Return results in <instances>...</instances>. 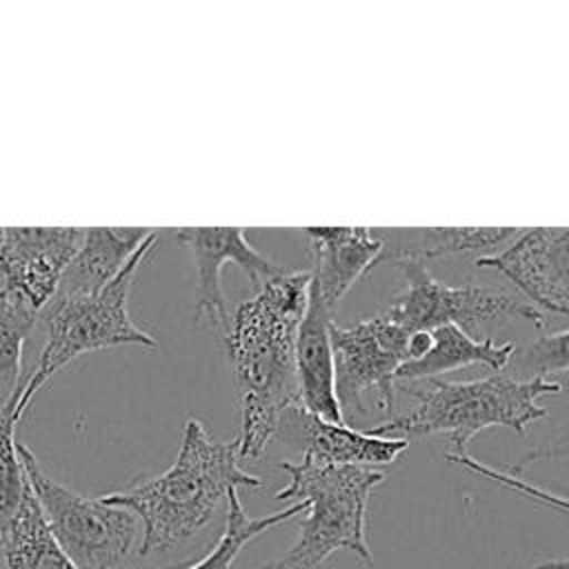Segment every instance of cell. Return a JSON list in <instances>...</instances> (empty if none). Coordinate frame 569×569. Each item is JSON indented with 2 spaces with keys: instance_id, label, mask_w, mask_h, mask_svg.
<instances>
[{
  "instance_id": "cell-1",
  "label": "cell",
  "mask_w": 569,
  "mask_h": 569,
  "mask_svg": "<svg viewBox=\"0 0 569 569\" xmlns=\"http://www.w3.org/2000/svg\"><path fill=\"white\" fill-rule=\"evenodd\" d=\"M309 271H280L240 302L220 336L233 367L240 407L236 440L240 460H256L282 427V416L300 409L296 338L309 298Z\"/></svg>"
},
{
  "instance_id": "cell-2",
  "label": "cell",
  "mask_w": 569,
  "mask_h": 569,
  "mask_svg": "<svg viewBox=\"0 0 569 569\" xmlns=\"http://www.w3.org/2000/svg\"><path fill=\"white\" fill-rule=\"evenodd\" d=\"M262 478L240 467L236 440L218 442L204 425L189 418L176 460L160 476L100 496L142 522L140 556L173 551L209 527L231 491L258 489Z\"/></svg>"
},
{
  "instance_id": "cell-3",
  "label": "cell",
  "mask_w": 569,
  "mask_h": 569,
  "mask_svg": "<svg viewBox=\"0 0 569 569\" xmlns=\"http://www.w3.org/2000/svg\"><path fill=\"white\" fill-rule=\"evenodd\" d=\"M413 407L402 416L369 427V433L387 438L447 433L451 453H467L476 433L489 427H509L525 433L529 425L547 416L540 398L562 391V382L540 376L496 371L478 380H429L413 389Z\"/></svg>"
},
{
  "instance_id": "cell-4",
  "label": "cell",
  "mask_w": 569,
  "mask_h": 569,
  "mask_svg": "<svg viewBox=\"0 0 569 569\" xmlns=\"http://www.w3.org/2000/svg\"><path fill=\"white\" fill-rule=\"evenodd\" d=\"M289 482L276 500L307 502L298 542L262 569H318L333 551L347 549L365 567H373L367 542V502L385 482V471L371 467H320L305 460H282Z\"/></svg>"
},
{
  "instance_id": "cell-5",
  "label": "cell",
  "mask_w": 569,
  "mask_h": 569,
  "mask_svg": "<svg viewBox=\"0 0 569 569\" xmlns=\"http://www.w3.org/2000/svg\"><path fill=\"white\" fill-rule=\"evenodd\" d=\"M156 242L158 231H153L138 247L120 276L98 293L51 298V302L42 309L38 322L44 329V345L38 360L22 373L20 398L16 405L18 420H22L27 413V407L38 389L78 356L122 345H138L149 349L158 347V340L140 329L129 316V291L133 278L144 258L153 251Z\"/></svg>"
},
{
  "instance_id": "cell-6",
  "label": "cell",
  "mask_w": 569,
  "mask_h": 569,
  "mask_svg": "<svg viewBox=\"0 0 569 569\" xmlns=\"http://www.w3.org/2000/svg\"><path fill=\"white\" fill-rule=\"evenodd\" d=\"M29 487L44 520L76 569H116L133 549L138 518L122 509L87 498L53 480L27 445H18Z\"/></svg>"
},
{
  "instance_id": "cell-7",
  "label": "cell",
  "mask_w": 569,
  "mask_h": 569,
  "mask_svg": "<svg viewBox=\"0 0 569 569\" xmlns=\"http://www.w3.org/2000/svg\"><path fill=\"white\" fill-rule=\"evenodd\" d=\"M398 267L407 284L385 316L409 333L447 325L469 331L493 320H527L533 327H545L542 311L513 291L485 284H447L418 262H400Z\"/></svg>"
},
{
  "instance_id": "cell-8",
  "label": "cell",
  "mask_w": 569,
  "mask_h": 569,
  "mask_svg": "<svg viewBox=\"0 0 569 569\" xmlns=\"http://www.w3.org/2000/svg\"><path fill=\"white\" fill-rule=\"evenodd\" d=\"M409 345L411 333L385 313L331 325L336 396L345 422L365 416V393H376V407L391 418L398 371L409 360Z\"/></svg>"
},
{
  "instance_id": "cell-9",
  "label": "cell",
  "mask_w": 569,
  "mask_h": 569,
  "mask_svg": "<svg viewBox=\"0 0 569 569\" xmlns=\"http://www.w3.org/2000/svg\"><path fill=\"white\" fill-rule=\"evenodd\" d=\"M82 238V227H2L0 287L40 316Z\"/></svg>"
},
{
  "instance_id": "cell-10",
  "label": "cell",
  "mask_w": 569,
  "mask_h": 569,
  "mask_svg": "<svg viewBox=\"0 0 569 569\" xmlns=\"http://www.w3.org/2000/svg\"><path fill=\"white\" fill-rule=\"evenodd\" d=\"M505 276L536 309L569 316V227L522 229L502 251L476 258Z\"/></svg>"
},
{
  "instance_id": "cell-11",
  "label": "cell",
  "mask_w": 569,
  "mask_h": 569,
  "mask_svg": "<svg viewBox=\"0 0 569 569\" xmlns=\"http://www.w3.org/2000/svg\"><path fill=\"white\" fill-rule=\"evenodd\" d=\"M242 227H182L176 229V240L182 242L196 262V320H207L220 331L229 327V307L222 291L224 264H238L260 287L264 280L284 271L264 253L253 249Z\"/></svg>"
},
{
  "instance_id": "cell-12",
  "label": "cell",
  "mask_w": 569,
  "mask_h": 569,
  "mask_svg": "<svg viewBox=\"0 0 569 569\" xmlns=\"http://www.w3.org/2000/svg\"><path fill=\"white\" fill-rule=\"evenodd\" d=\"M311 256V287L336 309L342 296L373 267L382 253V240L371 227H305Z\"/></svg>"
},
{
  "instance_id": "cell-13",
  "label": "cell",
  "mask_w": 569,
  "mask_h": 569,
  "mask_svg": "<svg viewBox=\"0 0 569 569\" xmlns=\"http://www.w3.org/2000/svg\"><path fill=\"white\" fill-rule=\"evenodd\" d=\"M333 309L325 305L309 282L307 309L296 338V378L302 413L345 422L336 396V367L331 347Z\"/></svg>"
},
{
  "instance_id": "cell-14",
  "label": "cell",
  "mask_w": 569,
  "mask_h": 569,
  "mask_svg": "<svg viewBox=\"0 0 569 569\" xmlns=\"http://www.w3.org/2000/svg\"><path fill=\"white\" fill-rule=\"evenodd\" d=\"M522 229L518 227H405L376 229L382 240L380 262H418L438 260L460 253L489 256L491 249L509 244Z\"/></svg>"
},
{
  "instance_id": "cell-15",
  "label": "cell",
  "mask_w": 569,
  "mask_h": 569,
  "mask_svg": "<svg viewBox=\"0 0 569 569\" xmlns=\"http://www.w3.org/2000/svg\"><path fill=\"white\" fill-rule=\"evenodd\" d=\"M156 229L144 227H89L69 262L53 298L91 296L113 282L138 247Z\"/></svg>"
},
{
  "instance_id": "cell-16",
  "label": "cell",
  "mask_w": 569,
  "mask_h": 569,
  "mask_svg": "<svg viewBox=\"0 0 569 569\" xmlns=\"http://www.w3.org/2000/svg\"><path fill=\"white\" fill-rule=\"evenodd\" d=\"M300 413L305 445L302 458L320 467H385L396 462L409 447L405 438H387L369 431L347 427V422H331L318 416Z\"/></svg>"
},
{
  "instance_id": "cell-17",
  "label": "cell",
  "mask_w": 569,
  "mask_h": 569,
  "mask_svg": "<svg viewBox=\"0 0 569 569\" xmlns=\"http://www.w3.org/2000/svg\"><path fill=\"white\" fill-rule=\"evenodd\" d=\"M429 333L431 342L427 351L418 358L407 360L398 371V380H433L438 373L456 371L471 365L502 371L511 365L516 356V342H496L493 338L476 340L469 331L453 325L438 327Z\"/></svg>"
},
{
  "instance_id": "cell-18",
  "label": "cell",
  "mask_w": 569,
  "mask_h": 569,
  "mask_svg": "<svg viewBox=\"0 0 569 569\" xmlns=\"http://www.w3.org/2000/svg\"><path fill=\"white\" fill-rule=\"evenodd\" d=\"M0 547L4 569H76L56 542L29 485L18 511L0 529Z\"/></svg>"
},
{
  "instance_id": "cell-19",
  "label": "cell",
  "mask_w": 569,
  "mask_h": 569,
  "mask_svg": "<svg viewBox=\"0 0 569 569\" xmlns=\"http://www.w3.org/2000/svg\"><path fill=\"white\" fill-rule=\"evenodd\" d=\"M307 502H291L289 507L260 516V518H251L244 511V505L238 496V491H231L227 498V516H224V531L220 533L218 542L213 545V549L198 560L196 565L187 567V569H231L236 556L242 551V547L247 542H251L256 536L287 522L289 518H296L300 513H305Z\"/></svg>"
},
{
  "instance_id": "cell-20",
  "label": "cell",
  "mask_w": 569,
  "mask_h": 569,
  "mask_svg": "<svg viewBox=\"0 0 569 569\" xmlns=\"http://www.w3.org/2000/svg\"><path fill=\"white\" fill-rule=\"evenodd\" d=\"M38 313L0 287V402L20 398L22 351L38 325Z\"/></svg>"
},
{
  "instance_id": "cell-21",
  "label": "cell",
  "mask_w": 569,
  "mask_h": 569,
  "mask_svg": "<svg viewBox=\"0 0 569 569\" xmlns=\"http://www.w3.org/2000/svg\"><path fill=\"white\" fill-rule=\"evenodd\" d=\"M16 400L0 402V529L13 518L27 489V473L16 440Z\"/></svg>"
},
{
  "instance_id": "cell-22",
  "label": "cell",
  "mask_w": 569,
  "mask_h": 569,
  "mask_svg": "<svg viewBox=\"0 0 569 569\" xmlns=\"http://www.w3.org/2000/svg\"><path fill=\"white\" fill-rule=\"evenodd\" d=\"M513 371L547 378V373H569V329L540 336L525 356L511 360Z\"/></svg>"
},
{
  "instance_id": "cell-23",
  "label": "cell",
  "mask_w": 569,
  "mask_h": 569,
  "mask_svg": "<svg viewBox=\"0 0 569 569\" xmlns=\"http://www.w3.org/2000/svg\"><path fill=\"white\" fill-rule=\"evenodd\" d=\"M471 471L476 476H482V478H487V480H491V482L513 491V493H520V496H525V498H529L533 502H540V505H545V507H549L553 511H560V513L569 516V496H565V493H558V491H553V489H549V487H545L540 482H533V480H529L525 476L509 473L507 469H498V467H491L487 462H473Z\"/></svg>"
},
{
  "instance_id": "cell-24",
  "label": "cell",
  "mask_w": 569,
  "mask_h": 569,
  "mask_svg": "<svg viewBox=\"0 0 569 569\" xmlns=\"http://www.w3.org/2000/svg\"><path fill=\"white\" fill-rule=\"evenodd\" d=\"M538 465L553 467V469H560L562 473H569V409L558 420L553 433L545 442L527 451L522 458H518L511 467H507V471L522 476L527 469Z\"/></svg>"
},
{
  "instance_id": "cell-25",
  "label": "cell",
  "mask_w": 569,
  "mask_h": 569,
  "mask_svg": "<svg viewBox=\"0 0 569 569\" xmlns=\"http://www.w3.org/2000/svg\"><path fill=\"white\" fill-rule=\"evenodd\" d=\"M533 569H569V558H547L540 560Z\"/></svg>"
},
{
  "instance_id": "cell-26",
  "label": "cell",
  "mask_w": 569,
  "mask_h": 569,
  "mask_svg": "<svg viewBox=\"0 0 569 569\" xmlns=\"http://www.w3.org/2000/svg\"><path fill=\"white\" fill-rule=\"evenodd\" d=\"M0 242H2V227H0Z\"/></svg>"
}]
</instances>
